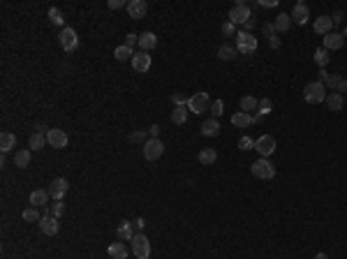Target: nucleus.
Returning a JSON list of instances; mask_svg holds the SVG:
<instances>
[{"instance_id":"nucleus-1","label":"nucleus","mask_w":347,"mask_h":259,"mask_svg":"<svg viewBox=\"0 0 347 259\" xmlns=\"http://www.w3.org/2000/svg\"><path fill=\"white\" fill-rule=\"evenodd\" d=\"M303 100L308 102V104H320L327 100V88H324V83L320 81H310L306 88H303Z\"/></svg>"},{"instance_id":"nucleus-2","label":"nucleus","mask_w":347,"mask_h":259,"mask_svg":"<svg viewBox=\"0 0 347 259\" xmlns=\"http://www.w3.org/2000/svg\"><path fill=\"white\" fill-rule=\"evenodd\" d=\"M236 51L243 56H252L257 51V37L252 33H236Z\"/></svg>"},{"instance_id":"nucleus-3","label":"nucleus","mask_w":347,"mask_h":259,"mask_svg":"<svg viewBox=\"0 0 347 259\" xmlns=\"http://www.w3.org/2000/svg\"><path fill=\"white\" fill-rule=\"evenodd\" d=\"M132 252H134V257H137V259H148V257H151V241L143 236V232L134 234Z\"/></svg>"},{"instance_id":"nucleus-4","label":"nucleus","mask_w":347,"mask_h":259,"mask_svg":"<svg viewBox=\"0 0 347 259\" xmlns=\"http://www.w3.org/2000/svg\"><path fill=\"white\" fill-rule=\"evenodd\" d=\"M250 171H252V176H257V179H262V180H271L276 176V167H273L266 158H262V160L255 162V164L250 167Z\"/></svg>"},{"instance_id":"nucleus-5","label":"nucleus","mask_w":347,"mask_h":259,"mask_svg":"<svg viewBox=\"0 0 347 259\" xmlns=\"http://www.w3.org/2000/svg\"><path fill=\"white\" fill-rule=\"evenodd\" d=\"M187 109L192 111V114H204V111H208L211 109V100H208V93H195L192 98H190V102H187Z\"/></svg>"},{"instance_id":"nucleus-6","label":"nucleus","mask_w":347,"mask_h":259,"mask_svg":"<svg viewBox=\"0 0 347 259\" xmlns=\"http://www.w3.org/2000/svg\"><path fill=\"white\" fill-rule=\"evenodd\" d=\"M162 153H164V143L162 139H148V141L143 143V158L148 162H155L158 158H162Z\"/></svg>"},{"instance_id":"nucleus-7","label":"nucleus","mask_w":347,"mask_h":259,"mask_svg":"<svg viewBox=\"0 0 347 259\" xmlns=\"http://www.w3.org/2000/svg\"><path fill=\"white\" fill-rule=\"evenodd\" d=\"M58 40H61V46L67 54L77 51V46H79V37H77V30H74V28H62Z\"/></svg>"},{"instance_id":"nucleus-8","label":"nucleus","mask_w":347,"mask_h":259,"mask_svg":"<svg viewBox=\"0 0 347 259\" xmlns=\"http://www.w3.org/2000/svg\"><path fill=\"white\" fill-rule=\"evenodd\" d=\"M250 19V5L248 2H236L234 7H231V12H229V21L234 23V26H243L245 21Z\"/></svg>"},{"instance_id":"nucleus-9","label":"nucleus","mask_w":347,"mask_h":259,"mask_svg":"<svg viewBox=\"0 0 347 259\" xmlns=\"http://www.w3.org/2000/svg\"><path fill=\"white\" fill-rule=\"evenodd\" d=\"M255 151H257L262 158L273 155V151H276V139H273L271 134H262L257 141H255Z\"/></svg>"},{"instance_id":"nucleus-10","label":"nucleus","mask_w":347,"mask_h":259,"mask_svg":"<svg viewBox=\"0 0 347 259\" xmlns=\"http://www.w3.org/2000/svg\"><path fill=\"white\" fill-rule=\"evenodd\" d=\"M67 134L62 132V130H58V127H51L49 132H46V143L51 146V148H65L67 146Z\"/></svg>"},{"instance_id":"nucleus-11","label":"nucleus","mask_w":347,"mask_h":259,"mask_svg":"<svg viewBox=\"0 0 347 259\" xmlns=\"http://www.w3.org/2000/svg\"><path fill=\"white\" fill-rule=\"evenodd\" d=\"M289 17H292V21L296 23V26H306V23H308V19H310V9H308L306 2H296Z\"/></svg>"},{"instance_id":"nucleus-12","label":"nucleus","mask_w":347,"mask_h":259,"mask_svg":"<svg viewBox=\"0 0 347 259\" xmlns=\"http://www.w3.org/2000/svg\"><path fill=\"white\" fill-rule=\"evenodd\" d=\"M67 180L65 179H54L51 180V185H49V195H51V199H56V201H62V197L67 195Z\"/></svg>"},{"instance_id":"nucleus-13","label":"nucleus","mask_w":347,"mask_h":259,"mask_svg":"<svg viewBox=\"0 0 347 259\" xmlns=\"http://www.w3.org/2000/svg\"><path fill=\"white\" fill-rule=\"evenodd\" d=\"M132 67H134V72H139V74L148 72L151 70V56L146 54V51H137V54L132 56Z\"/></svg>"},{"instance_id":"nucleus-14","label":"nucleus","mask_w":347,"mask_h":259,"mask_svg":"<svg viewBox=\"0 0 347 259\" xmlns=\"http://www.w3.org/2000/svg\"><path fill=\"white\" fill-rule=\"evenodd\" d=\"M127 14H130V19H143L148 14L146 0H130L127 2Z\"/></svg>"},{"instance_id":"nucleus-15","label":"nucleus","mask_w":347,"mask_h":259,"mask_svg":"<svg viewBox=\"0 0 347 259\" xmlns=\"http://www.w3.org/2000/svg\"><path fill=\"white\" fill-rule=\"evenodd\" d=\"M312 28H315V33H317V35H324V37H327L329 33H333V21H331V17L322 14V17L315 19Z\"/></svg>"},{"instance_id":"nucleus-16","label":"nucleus","mask_w":347,"mask_h":259,"mask_svg":"<svg viewBox=\"0 0 347 259\" xmlns=\"http://www.w3.org/2000/svg\"><path fill=\"white\" fill-rule=\"evenodd\" d=\"M40 229H42L46 236H56V234H58V229H61V222H58V218L42 215V220H40Z\"/></svg>"},{"instance_id":"nucleus-17","label":"nucleus","mask_w":347,"mask_h":259,"mask_svg":"<svg viewBox=\"0 0 347 259\" xmlns=\"http://www.w3.org/2000/svg\"><path fill=\"white\" fill-rule=\"evenodd\" d=\"M343 44H345V37H343V33H329V35L324 37V49H327V51L343 49Z\"/></svg>"},{"instance_id":"nucleus-18","label":"nucleus","mask_w":347,"mask_h":259,"mask_svg":"<svg viewBox=\"0 0 347 259\" xmlns=\"http://www.w3.org/2000/svg\"><path fill=\"white\" fill-rule=\"evenodd\" d=\"M116 234H118V241H132L134 239V224L132 222H127V220H123V222L118 224V229H116Z\"/></svg>"},{"instance_id":"nucleus-19","label":"nucleus","mask_w":347,"mask_h":259,"mask_svg":"<svg viewBox=\"0 0 347 259\" xmlns=\"http://www.w3.org/2000/svg\"><path fill=\"white\" fill-rule=\"evenodd\" d=\"M262 30H264V35L268 37V46H271V49H280V40H278L276 26H273L271 21H266V23L262 26Z\"/></svg>"},{"instance_id":"nucleus-20","label":"nucleus","mask_w":347,"mask_h":259,"mask_svg":"<svg viewBox=\"0 0 347 259\" xmlns=\"http://www.w3.org/2000/svg\"><path fill=\"white\" fill-rule=\"evenodd\" d=\"M231 125L234 127H250V125H255L252 123V114H245V111H236L234 116H231Z\"/></svg>"},{"instance_id":"nucleus-21","label":"nucleus","mask_w":347,"mask_h":259,"mask_svg":"<svg viewBox=\"0 0 347 259\" xmlns=\"http://www.w3.org/2000/svg\"><path fill=\"white\" fill-rule=\"evenodd\" d=\"M155 46H158V35H155V33H143V35H139V49H142V51L148 54Z\"/></svg>"},{"instance_id":"nucleus-22","label":"nucleus","mask_w":347,"mask_h":259,"mask_svg":"<svg viewBox=\"0 0 347 259\" xmlns=\"http://www.w3.org/2000/svg\"><path fill=\"white\" fill-rule=\"evenodd\" d=\"M220 130H223V127L218 123V118H208V120L202 123V134H204V137H218Z\"/></svg>"},{"instance_id":"nucleus-23","label":"nucleus","mask_w":347,"mask_h":259,"mask_svg":"<svg viewBox=\"0 0 347 259\" xmlns=\"http://www.w3.org/2000/svg\"><path fill=\"white\" fill-rule=\"evenodd\" d=\"M107 252H109V257L111 259H127V248H125L123 241L111 243V245L107 248Z\"/></svg>"},{"instance_id":"nucleus-24","label":"nucleus","mask_w":347,"mask_h":259,"mask_svg":"<svg viewBox=\"0 0 347 259\" xmlns=\"http://www.w3.org/2000/svg\"><path fill=\"white\" fill-rule=\"evenodd\" d=\"M324 102H327V107H329V111H340V109L345 107V98H343L340 93H329Z\"/></svg>"},{"instance_id":"nucleus-25","label":"nucleus","mask_w":347,"mask_h":259,"mask_svg":"<svg viewBox=\"0 0 347 259\" xmlns=\"http://www.w3.org/2000/svg\"><path fill=\"white\" fill-rule=\"evenodd\" d=\"M49 190H33L30 192V206H49Z\"/></svg>"},{"instance_id":"nucleus-26","label":"nucleus","mask_w":347,"mask_h":259,"mask_svg":"<svg viewBox=\"0 0 347 259\" xmlns=\"http://www.w3.org/2000/svg\"><path fill=\"white\" fill-rule=\"evenodd\" d=\"M340 77H336V74H329L327 70H320V83H324V88L329 86V88H336L338 90V86H340Z\"/></svg>"},{"instance_id":"nucleus-27","label":"nucleus","mask_w":347,"mask_h":259,"mask_svg":"<svg viewBox=\"0 0 347 259\" xmlns=\"http://www.w3.org/2000/svg\"><path fill=\"white\" fill-rule=\"evenodd\" d=\"M28 164H30V148H21V151L14 153V167L26 169Z\"/></svg>"},{"instance_id":"nucleus-28","label":"nucleus","mask_w":347,"mask_h":259,"mask_svg":"<svg viewBox=\"0 0 347 259\" xmlns=\"http://www.w3.org/2000/svg\"><path fill=\"white\" fill-rule=\"evenodd\" d=\"M46 143V134L44 132H33L28 137V146L33 148V151H42Z\"/></svg>"},{"instance_id":"nucleus-29","label":"nucleus","mask_w":347,"mask_h":259,"mask_svg":"<svg viewBox=\"0 0 347 259\" xmlns=\"http://www.w3.org/2000/svg\"><path fill=\"white\" fill-rule=\"evenodd\" d=\"M197 158H199V164H206V167H208V164H213V162L218 160V151H215V148H202Z\"/></svg>"},{"instance_id":"nucleus-30","label":"nucleus","mask_w":347,"mask_h":259,"mask_svg":"<svg viewBox=\"0 0 347 259\" xmlns=\"http://www.w3.org/2000/svg\"><path fill=\"white\" fill-rule=\"evenodd\" d=\"M17 146V137L12 132H2L0 134V151L2 153H7V151H12Z\"/></svg>"},{"instance_id":"nucleus-31","label":"nucleus","mask_w":347,"mask_h":259,"mask_svg":"<svg viewBox=\"0 0 347 259\" xmlns=\"http://www.w3.org/2000/svg\"><path fill=\"white\" fill-rule=\"evenodd\" d=\"M65 213V204L62 201H56V204L42 206V215H51V218H61Z\"/></svg>"},{"instance_id":"nucleus-32","label":"nucleus","mask_w":347,"mask_h":259,"mask_svg":"<svg viewBox=\"0 0 347 259\" xmlns=\"http://www.w3.org/2000/svg\"><path fill=\"white\" fill-rule=\"evenodd\" d=\"M273 26H276L278 33H287L289 26H292V17H289V14H278L276 21H273Z\"/></svg>"},{"instance_id":"nucleus-33","label":"nucleus","mask_w":347,"mask_h":259,"mask_svg":"<svg viewBox=\"0 0 347 259\" xmlns=\"http://www.w3.org/2000/svg\"><path fill=\"white\" fill-rule=\"evenodd\" d=\"M259 109V100L252 98V95H245V98H241V111H245V114H250V111H257Z\"/></svg>"},{"instance_id":"nucleus-34","label":"nucleus","mask_w":347,"mask_h":259,"mask_svg":"<svg viewBox=\"0 0 347 259\" xmlns=\"http://www.w3.org/2000/svg\"><path fill=\"white\" fill-rule=\"evenodd\" d=\"M218 58H220V60H234V58H236V46L223 44L218 49Z\"/></svg>"},{"instance_id":"nucleus-35","label":"nucleus","mask_w":347,"mask_h":259,"mask_svg":"<svg viewBox=\"0 0 347 259\" xmlns=\"http://www.w3.org/2000/svg\"><path fill=\"white\" fill-rule=\"evenodd\" d=\"M187 114H190V109L187 107H176L174 111H171V120L176 123V125H183L187 120Z\"/></svg>"},{"instance_id":"nucleus-36","label":"nucleus","mask_w":347,"mask_h":259,"mask_svg":"<svg viewBox=\"0 0 347 259\" xmlns=\"http://www.w3.org/2000/svg\"><path fill=\"white\" fill-rule=\"evenodd\" d=\"M21 218H23V222H40V220H42V215H40V211H37V206L26 208V211L21 213Z\"/></svg>"},{"instance_id":"nucleus-37","label":"nucleus","mask_w":347,"mask_h":259,"mask_svg":"<svg viewBox=\"0 0 347 259\" xmlns=\"http://www.w3.org/2000/svg\"><path fill=\"white\" fill-rule=\"evenodd\" d=\"M132 56H134L132 49H130V46H125V44H121L114 51V58H116V60H121V63H123V60H127V58H132Z\"/></svg>"},{"instance_id":"nucleus-38","label":"nucleus","mask_w":347,"mask_h":259,"mask_svg":"<svg viewBox=\"0 0 347 259\" xmlns=\"http://www.w3.org/2000/svg\"><path fill=\"white\" fill-rule=\"evenodd\" d=\"M49 21H51V26H62V23H65V19H62L61 9H58V7L49 9Z\"/></svg>"},{"instance_id":"nucleus-39","label":"nucleus","mask_w":347,"mask_h":259,"mask_svg":"<svg viewBox=\"0 0 347 259\" xmlns=\"http://www.w3.org/2000/svg\"><path fill=\"white\" fill-rule=\"evenodd\" d=\"M223 111H225V102L223 100H213V102H211V109H208V114H211L213 118H220L223 116Z\"/></svg>"},{"instance_id":"nucleus-40","label":"nucleus","mask_w":347,"mask_h":259,"mask_svg":"<svg viewBox=\"0 0 347 259\" xmlns=\"http://www.w3.org/2000/svg\"><path fill=\"white\" fill-rule=\"evenodd\" d=\"M315 63L320 65V67H324V65L329 63V51H327L324 46H320V49L315 51Z\"/></svg>"},{"instance_id":"nucleus-41","label":"nucleus","mask_w":347,"mask_h":259,"mask_svg":"<svg viewBox=\"0 0 347 259\" xmlns=\"http://www.w3.org/2000/svg\"><path fill=\"white\" fill-rule=\"evenodd\" d=\"M271 109H273V104H271V100L268 98L259 100V109H257L259 116H268V114H271Z\"/></svg>"},{"instance_id":"nucleus-42","label":"nucleus","mask_w":347,"mask_h":259,"mask_svg":"<svg viewBox=\"0 0 347 259\" xmlns=\"http://www.w3.org/2000/svg\"><path fill=\"white\" fill-rule=\"evenodd\" d=\"M146 137H148V130H137V132L130 134V141L132 143H146L148 141Z\"/></svg>"},{"instance_id":"nucleus-43","label":"nucleus","mask_w":347,"mask_h":259,"mask_svg":"<svg viewBox=\"0 0 347 259\" xmlns=\"http://www.w3.org/2000/svg\"><path fill=\"white\" fill-rule=\"evenodd\" d=\"M171 102H174L176 107H187V102H190V98H185L183 93H174V95H171Z\"/></svg>"},{"instance_id":"nucleus-44","label":"nucleus","mask_w":347,"mask_h":259,"mask_svg":"<svg viewBox=\"0 0 347 259\" xmlns=\"http://www.w3.org/2000/svg\"><path fill=\"white\" fill-rule=\"evenodd\" d=\"M239 148H241V151H250V148H255V141H252L250 137H241Z\"/></svg>"},{"instance_id":"nucleus-45","label":"nucleus","mask_w":347,"mask_h":259,"mask_svg":"<svg viewBox=\"0 0 347 259\" xmlns=\"http://www.w3.org/2000/svg\"><path fill=\"white\" fill-rule=\"evenodd\" d=\"M220 30H223V35H225V37H231L234 33H236V26H234L231 21H227V23H223V28H220Z\"/></svg>"},{"instance_id":"nucleus-46","label":"nucleus","mask_w":347,"mask_h":259,"mask_svg":"<svg viewBox=\"0 0 347 259\" xmlns=\"http://www.w3.org/2000/svg\"><path fill=\"white\" fill-rule=\"evenodd\" d=\"M134 44H139V35H134V33H130V35L125 37V46H130V49H132Z\"/></svg>"},{"instance_id":"nucleus-47","label":"nucleus","mask_w":347,"mask_h":259,"mask_svg":"<svg viewBox=\"0 0 347 259\" xmlns=\"http://www.w3.org/2000/svg\"><path fill=\"white\" fill-rule=\"evenodd\" d=\"M107 5H109V7H111V9H121V7H127V5H125V0H109Z\"/></svg>"},{"instance_id":"nucleus-48","label":"nucleus","mask_w":347,"mask_h":259,"mask_svg":"<svg viewBox=\"0 0 347 259\" xmlns=\"http://www.w3.org/2000/svg\"><path fill=\"white\" fill-rule=\"evenodd\" d=\"M134 232L139 234V232H143V227H146V220H143V218H139V220H134Z\"/></svg>"},{"instance_id":"nucleus-49","label":"nucleus","mask_w":347,"mask_h":259,"mask_svg":"<svg viewBox=\"0 0 347 259\" xmlns=\"http://www.w3.org/2000/svg\"><path fill=\"white\" fill-rule=\"evenodd\" d=\"M252 28H255V19L250 17L248 21H245V23H243V33H250V30H252Z\"/></svg>"},{"instance_id":"nucleus-50","label":"nucleus","mask_w":347,"mask_h":259,"mask_svg":"<svg viewBox=\"0 0 347 259\" xmlns=\"http://www.w3.org/2000/svg\"><path fill=\"white\" fill-rule=\"evenodd\" d=\"M148 132H151L153 139H160V125H151L148 127Z\"/></svg>"},{"instance_id":"nucleus-51","label":"nucleus","mask_w":347,"mask_h":259,"mask_svg":"<svg viewBox=\"0 0 347 259\" xmlns=\"http://www.w3.org/2000/svg\"><path fill=\"white\" fill-rule=\"evenodd\" d=\"M259 5H262V7H276V5H278V0H262Z\"/></svg>"},{"instance_id":"nucleus-52","label":"nucleus","mask_w":347,"mask_h":259,"mask_svg":"<svg viewBox=\"0 0 347 259\" xmlns=\"http://www.w3.org/2000/svg\"><path fill=\"white\" fill-rule=\"evenodd\" d=\"M338 93L343 95V93H347V79H343L340 81V86H338Z\"/></svg>"},{"instance_id":"nucleus-53","label":"nucleus","mask_w":347,"mask_h":259,"mask_svg":"<svg viewBox=\"0 0 347 259\" xmlns=\"http://www.w3.org/2000/svg\"><path fill=\"white\" fill-rule=\"evenodd\" d=\"M331 21H333V23H340V21H343V12H336V14L331 17Z\"/></svg>"},{"instance_id":"nucleus-54","label":"nucleus","mask_w":347,"mask_h":259,"mask_svg":"<svg viewBox=\"0 0 347 259\" xmlns=\"http://www.w3.org/2000/svg\"><path fill=\"white\" fill-rule=\"evenodd\" d=\"M315 259H329V257H327L324 252H317V255H315Z\"/></svg>"}]
</instances>
